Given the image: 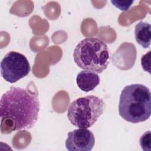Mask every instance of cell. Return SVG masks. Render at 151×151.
Segmentation results:
<instances>
[{
	"instance_id": "obj_1",
	"label": "cell",
	"mask_w": 151,
	"mask_h": 151,
	"mask_svg": "<svg viewBox=\"0 0 151 151\" xmlns=\"http://www.w3.org/2000/svg\"><path fill=\"white\" fill-rule=\"evenodd\" d=\"M40 103L38 95L28 88L11 87L0 100L1 121L9 119L14 123L12 130H28L38 120Z\"/></svg>"
},
{
	"instance_id": "obj_8",
	"label": "cell",
	"mask_w": 151,
	"mask_h": 151,
	"mask_svg": "<svg viewBox=\"0 0 151 151\" xmlns=\"http://www.w3.org/2000/svg\"><path fill=\"white\" fill-rule=\"evenodd\" d=\"M134 36L136 42L144 48L149 47L151 41L150 24L140 21L135 26Z\"/></svg>"
},
{
	"instance_id": "obj_11",
	"label": "cell",
	"mask_w": 151,
	"mask_h": 151,
	"mask_svg": "<svg viewBox=\"0 0 151 151\" xmlns=\"http://www.w3.org/2000/svg\"><path fill=\"white\" fill-rule=\"evenodd\" d=\"M150 51H148L147 53L145 54L141 58V65L142 68L145 71H147L149 74L150 73Z\"/></svg>"
},
{
	"instance_id": "obj_6",
	"label": "cell",
	"mask_w": 151,
	"mask_h": 151,
	"mask_svg": "<svg viewBox=\"0 0 151 151\" xmlns=\"http://www.w3.org/2000/svg\"><path fill=\"white\" fill-rule=\"evenodd\" d=\"M67 136L65 145L69 151H90L95 143L93 133L87 129H75L68 132Z\"/></svg>"
},
{
	"instance_id": "obj_2",
	"label": "cell",
	"mask_w": 151,
	"mask_h": 151,
	"mask_svg": "<svg viewBox=\"0 0 151 151\" xmlns=\"http://www.w3.org/2000/svg\"><path fill=\"white\" fill-rule=\"evenodd\" d=\"M119 113L124 120L132 123L147 120L151 114L150 90L141 84L125 86L120 96Z\"/></svg>"
},
{
	"instance_id": "obj_4",
	"label": "cell",
	"mask_w": 151,
	"mask_h": 151,
	"mask_svg": "<svg viewBox=\"0 0 151 151\" xmlns=\"http://www.w3.org/2000/svg\"><path fill=\"white\" fill-rule=\"evenodd\" d=\"M104 101L96 96H87L74 100L69 106L67 117L70 123L78 128L92 126L103 114Z\"/></svg>"
},
{
	"instance_id": "obj_5",
	"label": "cell",
	"mask_w": 151,
	"mask_h": 151,
	"mask_svg": "<svg viewBox=\"0 0 151 151\" xmlns=\"http://www.w3.org/2000/svg\"><path fill=\"white\" fill-rule=\"evenodd\" d=\"M1 74L7 82L14 83L26 77L31 70L27 57L21 53L11 51L2 58L0 64Z\"/></svg>"
},
{
	"instance_id": "obj_7",
	"label": "cell",
	"mask_w": 151,
	"mask_h": 151,
	"mask_svg": "<svg viewBox=\"0 0 151 151\" xmlns=\"http://www.w3.org/2000/svg\"><path fill=\"white\" fill-rule=\"evenodd\" d=\"M76 83L78 88L85 92L94 90L100 83V77L95 72L84 70L77 76Z\"/></svg>"
},
{
	"instance_id": "obj_10",
	"label": "cell",
	"mask_w": 151,
	"mask_h": 151,
	"mask_svg": "<svg viewBox=\"0 0 151 151\" xmlns=\"http://www.w3.org/2000/svg\"><path fill=\"white\" fill-rule=\"evenodd\" d=\"M113 5L122 11H127L133 3V1H111Z\"/></svg>"
},
{
	"instance_id": "obj_9",
	"label": "cell",
	"mask_w": 151,
	"mask_h": 151,
	"mask_svg": "<svg viewBox=\"0 0 151 151\" xmlns=\"http://www.w3.org/2000/svg\"><path fill=\"white\" fill-rule=\"evenodd\" d=\"M140 145L142 149L145 150H150L151 146V135L150 131L145 132L140 138Z\"/></svg>"
},
{
	"instance_id": "obj_3",
	"label": "cell",
	"mask_w": 151,
	"mask_h": 151,
	"mask_svg": "<svg viewBox=\"0 0 151 151\" xmlns=\"http://www.w3.org/2000/svg\"><path fill=\"white\" fill-rule=\"evenodd\" d=\"M73 59L77 65L83 70L101 73L110 63L107 45L101 40L90 37L81 40L74 48Z\"/></svg>"
}]
</instances>
